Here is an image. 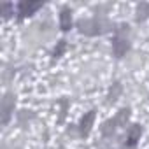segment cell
<instances>
[{
  "label": "cell",
  "mask_w": 149,
  "mask_h": 149,
  "mask_svg": "<svg viewBox=\"0 0 149 149\" xmlns=\"http://www.w3.org/2000/svg\"><path fill=\"white\" fill-rule=\"evenodd\" d=\"M68 26H70V14H68L67 11H63V13H61V28L67 30Z\"/></svg>",
  "instance_id": "cell-2"
},
{
  "label": "cell",
  "mask_w": 149,
  "mask_h": 149,
  "mask_svg": "<svg viewBox=\"0 0 149 149\" xmlns=\"http://www.w3.org/2000/svg\"><path fill=\"white\" fill-rule=\"evenodd\" d=\"M37 7H39V4H26V2H25V4L19 6V13H21V14H30V13L35 11Z\"/></svg>",
  "instance_id": "cell-1"
}]
</instances>
